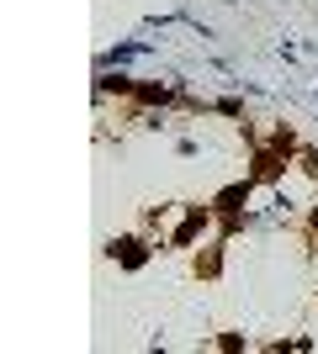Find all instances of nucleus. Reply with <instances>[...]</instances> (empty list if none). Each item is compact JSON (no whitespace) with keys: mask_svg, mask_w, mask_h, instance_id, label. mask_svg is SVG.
Returning a JSON list of instances; mask_svg holds the SVG:
<instances>
[{"mask_svg":"<svg viewBox=\"0 0 318 354\" xmlns=\"http://www.w3.org/2000/svg\"><path fill=\"white\" fill-rule=\"evenodd\" d=\"M303 169H308V175L318 180V153H303Z\"/></svg>","mask_w":318,"mask_h":354,"instance_id":"5","label":"nucleus"},{"mask_svg":"<svg viewBox=\"0 0 318 354\" xmlns=\"http://www.w3.org/2000/svg\"><path fill=\"white\" fill-rule=\"evenodd\" d=\"M197 275H218V254H197Z\"/></svg>","mask_w":318,"mask_h":354,"instance_id":"4","label":"nucleus"},{"mask_svg":"<svg viewBox=\"0 0 318 354\" xmlns=\"http://www.w3.org/2000/svg\"><path fill=\"white\" fill-rule=\"evenodd\" d=\"M202 227H207V212H202V207H197V212H191V217H186V222H181V233H175V249H186V243H191V238H197V233H202Z\"/></svg>","mask_w":318,"mask_h":354,"instance_id":"2","label":"nucleus"},{"mask_svg":"<svg viewBox=\"0 0 318 354\" xmlns=\"http://www.w3.org/2000/svg\"><path fill=\"white\" fill-rule=\"evenodd\" d=\"M112 254H117L122 265H143V243H138V238H117V243H112Z\"/></svg>","mask_w":318,"mask_h":354,"instance_id":"3","label":"nucleus"},{"mask_svg":"<svg viewBox=\"0 0 318 354\" xmlns=\"http://www.w3.org/2000/svg\"><path fill=\"white\" fill-rule=\"evenodd\" d=\"M244 201H249V180H233L228 191H218V201H212V207H218L223 227H233V222H239V207H244Z\"/></svg>","mask_w":318,"mask_h":354,"instance_id":"1","label":"nucleus"}]
</instances>
